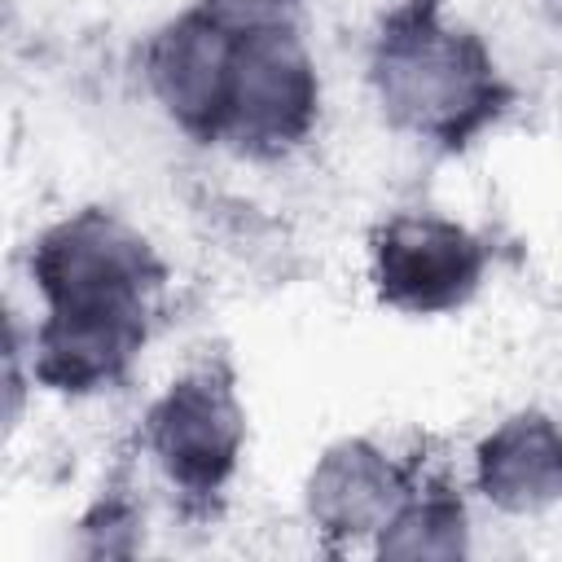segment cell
<instances>
[{"label":"cell","instance_id":"cell-1","mask_svg":"<svg viewBox=\"0 0 562 562\" xmlns=\"http://www.w3.org/2000/svg\"><path fill=\"white\" fill-rule=\"evenodd\" d=\"M40 272L53 299L48 351L70 356L66 382L110 378L140 338L145 250L101 220H79L44 246Z\"/></svg>","mask_w":562,"mask_h":562},{"label":"cell","instance_id":"cell-2","mask_svg":"<svg viewBox=\"0 0 562 562\" xmlns=\"http://www.w3.org/2000/svg\"><path fill=\"white\" fill-rule=\"evenodd\" d=\"M479 277V250L465 233L435 220H400L382 241V290L404 307H448Z\"/></svg>","mask_w":562,"mask_h":562}]
</instances>
